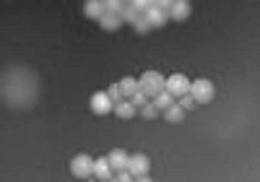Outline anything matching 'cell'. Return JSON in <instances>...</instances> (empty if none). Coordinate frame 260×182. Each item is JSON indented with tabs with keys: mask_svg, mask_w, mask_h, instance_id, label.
Instances as JSON below:
<instances>
[{
	"mask_svg": "<svg viewBox=\"0 0 260 182\" xmlns=\"http://www.w3.org/2000/svg\"><path fill=\"white\" fill-rule=\"evenodd\" d=\"M91 112H94V115H99V117L115 112V102L107 97V91H96V94L91 97Z\"/></svg>",
	"mask_w": 260,
	"mask_h": 182,
	"instance_id": "8",
	"label": "cell"
},
{
	"mask_svg": "<svg viewBox=\"0 0 260 182\" xmlns=\"http://www.w3.org/2000/svg\"><path fill=\"white\" fill-rule=\"evenodd\" d=\"M130 102H133V104H136V107L141 109V107H143V104H148L151 99H148V97L143 94V91H136V94H133V97H130Z\"/></svg>",
	"mask_w": 260,
	"mask_h": 182,
	"instance_id": "23",
	"label": "cell"
},
{
	"mask_svg": "<svg viewBox=\"0 0 260 182\" xmlns=\"http://www.w3.org/2000/svg\"><path fill=\"white\" fill-rule=\"evenodd\" d=\"M83 13H86V18L102 21V16L107 13V11H104V0H89V3L83 6Z\"/></svg>",
	"mask_w": 260,
	"mask_h": 182,
	"instance_id": "13",
	"label": "cell"
},
{
	"mask_svg": "<svg viewBox=\"0 0 260 182\" xmlns=\"http://www.w3.org/2000/svg\"><path fill=\"white\" fill-rule=\"evenodd\" d=\"M94 164H96V162H94L89 154H78L73 162H71V172H73L76 179H96Z\"/></svg>",
	"mask_w": 260,
	"mask_h": 182,
	"instance_id": "5",
	"label": "cell"
},
{
	"mask_svg": "<svg viewBox=\"0 0 260 182\" xmlns=\"http://www.w3.org/2000/svg\"><path fill=\"white\" fill-rule=\"evenodd\" d=\"M120 18H122V24H136V21H138L141 16H138V13H136L133 8H130V6L125 3V8H122V13H120Z\"/></svg>",
	"mask_w": 260,
	"mask_h": 182,
	"instance_id": "20",
	"label": "cell"
},
{
	"mask_svg": "<svg viewBox=\"0 0 260 182\" xmlns=\"http://www.w3.org/2000/svg\"><path fill=\"white\" fill-rule=\"evenodd\" d=\"M185 115H187V112H185V109H182L177 102L172 104L169 109H164V112H161V117H164L169 125H177V123H182V120H185Z\"/></svg>",
	"mask_w": 260,
	"mask_h": 182,
	"instance_id": "12",
	"label": "cell"
},
{
	"mask_svg": "<svg viewBox=\"0 0 260 182\" xmlns=\"http://www.w3.org/2000/svg\"><path fill=\"white\" fill-rule=\"evenodd\" d=\"M130 174H133V179H141V182H146L148 179V169H151V164H148V159L143 156V154H133L127 159V167H125Z\"/></svg>",
	"mask_w": 260,
	"mask_h": 182,
	"instance_id": "6",
	"label": "cell"
},
{
	"mask_svg": "<svg viewBox=\"0 0 260 182\" xmlns=\"http://www.w3.org/2000/svg\"><path fill=\"white\" fill-rule=\"evenodd\" d=\"M185 112H190V109H195V99L190 97V94H185V97H180V102H177Z\"/></svg>",
	"mask_w": 260,
	"mask_h": 182,
	"instance_id": "24",
	"label": "cell"
},
{
	"mask_svg": "<svg viewBox=\"0 0 260 182\" xmlns=\"http://www.w3.org/2000/svg\"><path fill=\"white\" fill-rule=\"evenodd\" d=\"M190 97L195 99V104H208V102H213V97H216L213 81H208V78L192 81V83H190Z\"/></svg>",
	"mask_w": 260,
	"mask_h": 182,
	"instance_id": "4",
	"label": "cell"
},
{
	"mask_svg": "<svg viewBox=\"0 0 260 182\" xmlns=\"http://www.w3.org/2000/svg\"><path fill=\"white\" fill-rule=\"evenodd\" d=\"M99 24H102L104 32H120V29H122V18L115 16V13H104Z\"/></svg>",
	"mask_w": 260,
	"mask_h": 182,
	"instance_id": "15",
	"label": "cell"
},
{
	"mask_svg": "<svg viewBox=\"0 0 260 182\" xmlns=\"http://www.w3.org/2000/svg\"><path fill=\"white\" fill-rule=\"evenodd\" d=\"M127 159H130V154H127V151H122V148L110 151V164H112V169H115V172L127 167Z\"/></svg>",
	"mask_w": 260,
	"mask_h": 182,
	"instance_id": "14",
	"label": "cell"
},
{
	"mask_svg": "<svg viewBox=\"0 0 260 182\" xmlns=\"http://www.w3.org/2000/svg\"><path fill=\"white\" fill-rule=\"evenodd\" d=\"M120 91H122V99H130V97L136 94V91H141V88H138V78L125 76V78L120 81Z\"/></svg>",
	"mask_w": 260,
	"mask_h": 182,
	"instance_id": "16",
	"label": "cell"
},
{
	"mask_svg": "<svg viewBox=\"0 0 260 182\" xmlns=\"http://www.w3.org/2000/svg\"><path fill=\"white\" fill-rule=\"evenodd\" d=\"M169 6H172V3H156V0H151L148 11L143 13L146 24H148L151 29H161L167 21H169Z\"/></svg>",
	"mask_w": 260,
	"mask_h": 182,
	"instance_id": "3",
	"label": "cell"
},
{
	"mask_svg": "<svg viewBox=\"0 0 260 182\" xmlns=\"http://www.w3.org/2000/svg\"><path fill=\"white\" fill-rule=\"evenodd\" d=\"M115 179H120V182H130V179H133V174H130L127 169H117V172H115Z\"/></svg>",
	"mask_w": 260,
	"mask_h": 182,
	"instance_id": "26",
	"label": "cell"
},
{
	"mask_svg": "<svg viewBox=\"0 0 260 182\" xmlns=\"http://www.w3.org/2000/svg\"><path fill=\"white\" fill-rule=\"evenodd\" d=\"M138 88L143 91L148 99H154V97H159L161 91H164V76H161L159 71H146V73L138 78Z\"/></svg>",
	"mask_w": 260,
	"mask_h": 182,
	"instance_id": "2",
	"label": "cell"
},
{
	"mask_svg": "<svg viewBox=\"0 0 260 182\" xmlns=\"http://www.w3.org/2000/svg\"><path fill=\"white\" fill-rule=\"evenodd\" d=\"M130 8H133L138 16H143L146 11H148V6H151V0H130V3H127Z\"/></svg>",
	"mask_w": 260,
	"mask_h": 182,
	"instance_id": "21",
	"label": "cell"
},
{
	"mask_svg": "<svg viewBox=\"0 0 260 182\" xmlns=\"http://www.w3.org/2000/svg\"><path fill=\"white\" fill-rule=\"evenodd\" d=\"M122 8H125L122 0H104V11H107V13H115V16H120V13H122Z\"/></svg>",
	"mask_w": 260,
	"mask_h": 182,
	"instance_id": "19",
	"label": "cell"
},
{
	"mask_svg": "<svg viewBox=\"0 0 260 182\" xmlns=\"http://www.w3.org/2000/svg\"><path fill=\"white\" fill-rule=\"evenodd\" d=\"M107 97H110L115 104H120V102H122V91H120V83H115V86H110V88H107Z\"/></svg>",
	"mask_w": 260,
	"mask_h": 182,
	"instance_id": "22",
	"label": "cell"
},
{
	"mask_svg": "<svg viewBox=\"0 0 260 182\" xmlns=\"http://www.w3.org/2000/svg\"><path fill=\"white\" fill-rule=\"evenodd\" d=\"M0 99L8 109H31L39 102V78L26 65H11L3 71L0 81Z\"/></svg>",
	"mask_w": 260,
	"mask_h": 182,
	"instance_id": "1",
	"label": "cell"
},
{
	"mask_svg": "<svg viewBox=\"0 0 260 182\" xmlns=\"http://www.w3.org/2000/svg\"><path fill=\"white\" fill-rule=\"evenodd\" d=\"M133 29H136L138 34H148V32H151V26L146 24V18H143V16H141V18L136 21V24H133Z\"/></svg>",
	"mask_w": 260,
	"mask_h": 182,
	"instance_id": "25",
	"label": "cell"
},
{
	"mask_svg": "<svg viewBox=\"0 0 260 182\" xmlns=\"http://www.w3.org/2000/svg\"><path fill=\"white\" fill-rule=\"evenodd\" d=\"M190 16V3L187 0H175V3L169 6V18L172 21H185Z\"/></svg>",
	"mask_w": 260,
	"mask_h": 182,
	"instance_id": "10",
	"label": "cell"
},
{
	"mask_svg": "<svg viewBox=\"0 0 260 182\" xmlns=\"http://www.w3.org/2000/svg\"><path fill=\"white\" fill-rule=\"evenodd\" d=\"M151 102L156 104V109H159V112H164V109H169L172 104H175V97H172L169 91H161V94H159V97H154Z\"/></svg>",
	"mask_w": 260,
	"mask_h": 182,
	"instance_id": "17",
	"label": "cell"
},
{
	"mask_svg": "<svg viewBox=\"0 0 260 182\" xmlns=\"http://www.w3.org/2000/svg\"><path fill=\"white\" fill-rule=\"evenodd\" d=\"M164 91H169L175 99H180V97L190 94V81H187L182 73H175V76L164 78Z\"/></svg>",
	"mask_w": 260,
	"mask_h": 182,
	"instance_id": "7",
	"label": "cell"
},
{
	"mask_svg": "<svg viewBox=\"0 0 260 182\" xmlns=\"http://www.w3.org/2000/svg\"><path fill=\"white\" fill-rule=\"evenodd\" d=\"M94 174H96V179H102V182H112V179H115V169H112V164H110V156L96 159Z\"/></svg>",
	"mask_w": 260,
	"mask_h": 182,
	"instance_id": "9",
	"label": "cell"
},
{
	"mask_svg": "<svg viewBox=\"0 0 260 182\" xmlns=\"http://www.w3.org/2000/svg\"><path fill=\"white\" fill-rule=\"evenodd\" d=\"M138 115H141V117H146V120H154V117H159V115H161V112L156 109V104H154V102H148V104H143V107L138 109Z\"/></svg>",
	"mask_w": 260,
	"mask_h": 182,
	"instance_id": "18",
	"label": "cell"
},
{
	"mask_svg": "<svg viewBox=\"0 0 260 182\" xmlns=\"http://www.w3.org/2000/svg\"><path fill=\"white\" fill-rule=\"evenodd\" d=\"M115 115H117L120 120H130V117L138 115V107L130 102V99H122L120 104H115Z\"/></svg>",
	"mask_w": 260,
	"mask_h": 182,
	"instance_id": "11",
	"label": "cell"
}]
</instances>
